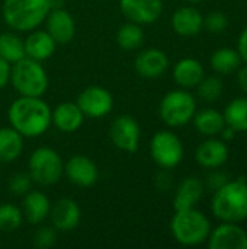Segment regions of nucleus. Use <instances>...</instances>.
Segmentation results:
<instances>
[{"label":"nucleus","instance_id":"obj_1","mask_svg":"<svg viewBox=\"0 0 247 249\" xmlns=\"http://www.w3.org/2000/svg\"><path fill=\"white\" fill-rule=\"evenodd\" d=\"M9 125L23 139L41 137L51 127V107L42 98H16L7 109Z\"/></svg>","mask_w":247,"mask_h":249},{"label":"nucleus","instance_id":"obj_2","mask_svg":"<svg viewBox=\"0 0 247 249\" xmlns=\"http://www.w3.org/2000/svg\"><path fill=\"white\" fill-rule=\"evenodd\" d=\"M211 212L215 219L242 223L247 219V181L243 178L227 181L213 194Z\"/></svg>","mask_w":247,"mask_h":249},{"label":"nucleus","instance_id":"obj_3","mask_svg":"<svg viewBox=\"0 0 247 249\" xmlns=\"http://www.w3.org/2000/svg\"><path fill=\"white\" fill-rule=\"evenodd\" d=\"M51 10L49 0H3L4 23L16 32H31L39 28Z\"/></svg>","mask_w":247,"mask_h":249},{"label":"nucleus","instance_id":"obj_4","mask_svg":"<svg viewBox=\"0 0 247 249\" xmlns=\"http://www.w3.org/2000/svg\"><path fill=\"white\" fill-rule=\"evenodd\" d=\"M211 232L208 217L194 209L175 212L170 220V233L173 239L183 247H198L204 244Z\"/></svg>","mask_w":247,"mask_h":249},{"label":"nucleus","instance_id":"obj_5","mask_svg":"<svg viewBox=\"0 0 247 249\" xmlns=\"http://www.w3.org/2000/svg\"><path fill=\"white\" fill-rule=\"evenodd\" d=\"M10 83L20 96L42 98L49 86V79L41 61L29 57L12 64Z\"/></svg>","mask_w":247,"mask_h":249},{"label":"nucleus","instance_id":"obj_6","mask_svg":"<svg viewBox=\"0 0 247 249\" xmlns=\"http://www.w3.org/2000/svg\"><path fill=\"white\" fill-rule=\"evenodd\" d=\"M197 112V99L188 89H173L167 92L159 105L162 121L170 128H179L189 124Z\"/></svg>","mask_w":247,"mask_h":249},{"label":"nucleus","instance_id":"obj_7","mask_svg":"<svg viewBox=\"0 0 247 249\" xmlns=\"http://www.w3.org/2000/svg\"><path fill=\"white\" fill-rule=\"evenodd\" d=\"M28 174L33 184L39 187H52L64 175V160L60 153L51 147L35 149L28 160Z\"/></svg>","mask_w":247,"mask_h":249},{"label":"nucleus","instance_id":"obj_8","mask_svg":"<svg viewBox=\"0 0 247 249\" xmlns=\"http://www.w3.org/2000/svg\"><path fill=\"white\" fill-rule=\"evenodd\" d=\"M183 143L179 136L170 130L157 131L150 142V156L162 169H173L183 159Z\"/></svg>","mask_w":247,"mask_h":249},{"label":"nucleus","instance_id":"obj_9","mask_svg":"<svg viewBox=\"0 0 247 249\" xmlns=\"http://www.w3.org/2000/svg\"><path fill=\"white\" fill-rule=\"evenodd\" d=\"M109 137L114 146L121 152L135 153L140 147L141 127L134 117L122 114L111 123Z\"/></svg>","mask_w":247,"mask_h":249},{"label":"nucleus","instance_id":"obj_10","mask_svg":"<svg viewBox=\"0 0 247 249\" xmlns=\"http://www.w3.org/2000/svg\"><path fill=\"white\" fill-rule=\"evenodd\" d=\"M76 104L89 118H102L106 117L114 108V96L112 93L99 85H92L84 88L79 96Z\"/></svg>","mask_w":247,"mask_h":249},{"label":"nucleus","instance_id":"obj_11","mask_svg":"<svg viewBox=\"0 0 247 249\" xmlns=\"http://www.w3.org/2000/svg\"><path fill=\"white\" fill-rule=\"evenodd\" d=\"M64 175L76 187L89 188L99 179L98 165L84 155H74L64 162Z\"/></svg>","mask_w":247,"mask_h":249},{"label":"nucleus","instance_id":"obj_12","mask_svg":"<svg viewBox=\"0 0 247 249\" xmlns=\"http://www.w3.org/2000/svg\"><path fill=\"white\" fill-rule=\"evenodd\" d=\"M119 9L127 20L144 26L160 19L163 0H119Z\"/></svg>","mask_w":247,"mask_h":249},{"label":"nucleus","instance_id":"obj_13","mask_svg":"<svg viewBox=\"0 0 247 249\" xmlns=\"http://www.w3.org/2000/svg\"><path fill=\"white\" fill-rule=\"evenodd\" d=\"M207 241L210 249H247V232L239 223L223 222L211 229Z\"/></svg>","mask_w":247,"mask_h":249},{"label":"nucleus","instance_id":"obj_14","mask_svg":"<svg viewBox=\"0 0 247 249\" xmlns=\"http://www.w3.org/2000/svg\"><path fill=\"white\" fill-rule=\"evenodd\" d=\"M48 219L57 232H71L82 220V210L73 198L63 197L51 204Z\"/></svg>","mask_w":247,"mask_h":249},{"label":"nucleus","instance_id":"obj_15","mask_svg":"<svg viewBox=\"0 0 247 249\" xmlns=\"http://www.w3.org/2000/svg\"><path fill=\"white\" fill-rule=\"evenodd\" d=\"M170 66L167 54L160 48H146L140 51L134 60V69L144 79L162 77Z\"/></svg>","mask_w":247,"mask_h":249},{"label":"nucleus","instance_id":"obj_16","mask_svg":"<svg viewBox=\"0 0 247 249\" xmlns=\"http://www.w3.org/2000/svg\"><path fill=\"white\" fill-rule=\"evenodd\" d=\"M45 31L60 45H66L73 41L76 35V20L73 15L64 7L51 9L44 20Z\"/></svg>","mask_w":247,"mask_h":249},{"label":"nucleus","instance_id":"obj_17","mask_svg":"<svg viewBox=\"0 0 247 249\" xmlns=\"http://www.w3.org/2000/svg\"><path fill=\"white\" fill-rule=\"evenodd\" d=\"M230 156L229 146L224 140L210 137L208 140L202 142L195 152V159L199 166L205 169H218L221 168Z\"/></svg>","mask_w":247,"mask_h":249},{"label":"nucleus","instance_id":"obj_18","mask_svg":"<svg viewBox=\"0 0 247 249\" xmlns=\"http://www.w3.org/2000/svg\"><path fill=\"white\" fill-rule=\"evenodd\" d=\"M170 25L179 36H195L204 28V15L194 6H182L173 12Z\"/></svg>","mask_w":247,"mask_h":249},{"label":"nucleus","instance_id":"obj_19","mask_svg":"<svg viewBox=\"0 0 247 249\" xmlns=\"http://www.w3.org/2000/svg\"><path fill=\"white\" fill-rule=\"evenodd\" d=\"M84 123V114L76 102H61L51 108V125L61 133H74Z\"/></svg>","mask_w":247,"mask_h":249},{"label":"nucleus","instance_id":"obj_20","mask_svg":"<svg viewBox=\"0 0 247 249\" xmlns=\"http://www.w3.org/2000/svg\"><path fill=\"white\" fill-rule=\"evenodd\" d=\"M23 42H25L26 57L41 63L51 58L58 45L45 29H38V28L28 32V36L23 38Z\"/></svg>","mask_w":247,"mask_h":249},{"label":"nucleus","instance_id":"obj_21","mask_svg":"<svg viewBox=\"0 0 247 249\" xmlns=\"http://www.w3.org/2000/svg\"><path fill=\"white\" fill-rule=\"evenodd\" d=\"M22 213L28 223L31 225H41L44 223L51 210V201L48 196L42 191L31 190L22 197Z\"/></svg>","mask_w":247,"mask_h":249},{"label":"nucleus","instance_id":"obj_22","mask_svg":"<svg viewBox=\"0 0 247 249\" xmlns=\"http://www.w3.org/2000/svg\"><path fill=\"white\" fill-rule=\"evenodd\" d=\"M175 83L182 89H194L204 79L205 70L199 60L194 57L181 58L172 70Z\"/></svg>","mask_w":247,"mask_h":249},{"label":"nucleus","instance_id":"obj_23","mask_svg":"<svg viewBox=\"0 0 247 249\" xmlns=\"http://www.w3.org/2000/svg\"><path fill=\"white\" fill-rule=\"evenodd\" d=\"M204 191H205V185L197 177H186L185 179H182L173 197L175 212L194 209L201 201Z\"/></svg>","mask_w":247,"mask_h":249},{"label":"nucleus","instance_id":"obj_24","mask_svg":"<svg viewBox=\"0 0 247 249\" xmlns=\"http://www.w3.org/2000/svg\"><path fill=\"white\" fill-rule=\"evenodd\" d=\"M23 152V136L13 127H0V163H10L19 159Z\"/></svg>","mask_w":247,"mask_h":249},{"label":"nucleus","instance_id":"obj_25","mask_svg":"<svg viewBox=\"0 0 247 249\" xmlns=\"http://www.w3.org/2000/svg\"><path fill=\"white\" fill-rule=\"evenodd\" d=\"M192 121L197 131L205 137H215L226 127L223 114L214 108H205L199 112H195Z\"/></svg>","mask_w":247,"mask_h":249},{"label":"nucleus","instance_id":"obj_26","mask_svg":"<svg viewBox=\"0 0 247 249\" xmlns=\"http://www.w3.org/2000/svg\"><path fill=\"white\" fill-rule=\"evenodd\" d=\"M0 57L10 64L26 57L23 38L16 31H6L0 34Z\"/></svg>","mask_w":247,"mask_h":249},{"label":"nucleus","instance_id":"obj_27","mask_svg":"<svg viewBox=\"0 0 247 249\" xmlns=\"http://www.w3.org/2000/svg\"><path fill=\"white\" fill-rule=\"evenodd\" d=\"M144 36L141 25L127 20L116 32V44L124 51H137L144 44Z\"/></svg>","mask_w":247,"mask_h":249},{"label":"nucleus","instance_id":"obj_28","mask_svg":"<svg viewBox=\"0 0 247 249\" xmlns=\"http://www.w3.org/2000/svg\"><path fill=\"white\" fill-rule=\"evenodd\" d=\"M210 63H211V67L215 73L230 74V73H234L240 67L242 58H240L237 50L223 47V48H218L213 53Z\"/></svg>","mask_w":247,"mask_h":249},{"label":"nucleus","instance_id":"obj_29","mask_svg":"<svg viewBox=\"0 0 247 249\" xmlns=\"http://www.w3.org/2000/svg\"><path fill=\"white\" fill-rule=\"evenodd\" d=\"M226 125L236 133H247V98L233 99L223 112Z\"/></svg>","mask_w":247,"mask_h":249},{"label":"nucleus","instance_id":"obj_30","mask_svg":"<svg viewBox=\"0 0 247 249\" xmlns=\"http://www.w3.org/2000/svg\"><path fill=\"white\" fill-rule=\"evenodd\" d=\"M25 217L22 209L15 206L13 203H1L0 204V232H13L17 231Z\"/></svg>","mask_w":247,"mask_h":249},{"label":"nucleus","instance_id":"obj_31","mask_svg":"<svg viewBox=\"0 0 247 249\" xmlns=\"http://www.w3.org/2000/svg\"><path fill=\"white\" fill-rule=\"evenodd\" d=\"M198 96L205 102H215L223 95V80L218 76H204V79L198 83Z\"/></svg>","mask_w":247,"mask_h":249},{"label":"nucleus","instance_id":"obj_32","mask_svg":"<svg viewBox=\"0 0 247 249\" xmlns=\"http://www.w3.org/2000/svg\"><path fill=\"white\" fill-rule=\"evenodd\" d=\"M58 233L54 226H39L32 235V245L38 249H49L57 244Z\"/></svg>","mask_w":247,"mask_h":249},{"label":"nucleus","instance_id":"obj_33","mask_svg":"<svg viewBox=\"0 0 247 249\" xmlns=\"http://www.w3.org/2000/svg\"><path fill=\"white\" fill-rule=\"evenodd\" d=\"M32 185H33V181L28 172H17L12 175L7 181L9 191L16 197H23L26 193L32 190Z\"/></svg>","mask_w":247,"mask_h":249},{"label":"nucleus","instance_id":"obj_34","mask_svg":"<svg viewBox=\"0 0 247 249\" xmlns=\"http://www.w3.org/2000/svg\"><path fill=\"white\" fill-rule=\"evenodd\" d=\"M227 26H229V18L226 13L220 10L210 12L204 18V28H207V31L213 34H221L227 29Z\"/></svg>","mask_w":247,"mask_h":249},{"label":"nucleus","instance_id":"obj_35","mask_svg":"<svg viewBox=\"0 0 247 249\" xmlns=\"http://www.w3.org/2000/svg\"><path fill=\"white\" fill-rule=\"evenodd\" d=\"M229 181V177L224 172H220L218 169H214V172L207 178V182L204 185H207L213 193L217 191L220 187H223L226 182Z\"/></svg>","mask_w":247,"mask_h":249},{"label":"nucleus","instance_id":"obj_36","mask_svg":"<svg viewBox=\"0 0 247 249\" xmlns=\"http://www.w3.org/2000/svg\"><path fill=\"white\" fill-rule=\"evenodd\" d=\"M10 71H12V64L0 57V90L10 83Z\"/></svg>","mask_w":247,"mask_h":249},{"label":"nucleus","instance_id":"obj_37","mask_svg":"<svg viewBox=\"0 0 247 249\" xmlns=\"http://www.w3.org/2000/svg\"><path fill=\"white\" fill-rule=\"evenodd\" d=\"M237 53L242 58V61H245L247 64V26L240 32L239 35V41H237Z\"/></svg>","mask_w":247,"mask_h":249},{"label":"nucleus","instance_id":"obj_38","mask_svg":"<svg viewBox=\"0 0 247 249\" xmlns=\"http://www.w3.org/2000/svg\"><path fill=\"white\" fill-rule=\"evenodd\" d=\"M237 83L240 89L247 95V64L237 69Z\"/></svg>","mask_w":247,"mask_h":249},{"label":"nucleus","instance_id":"obj_39","mask_svg":"<svg viewBox=\"0 0 247 249\" xmlns=\"http://www.w3.org/2000/svg\"><path fill=\"white\" fill-rule=\"evenodd\" d=\"M220 134H221V137H223L221 140H224V142H230V140H233V139H234V136H236V131H234L231 127L226 125Z\"/></svg>","mask_w":247,"mask_h":249},{"label":"nucleus","instance_id":"obj_40","mask_svg":"<svg viewBox=\"0 0 247 249\" xmlns=\"http://www.w3.org/2000/svg\"><path fill=\"white\" fill-rule=\"evenodd\" d=\"M49 6H51V9L64 7V0H49Z\"/></svg>","mask_w":247,"mask_h":249},{"label":"nucleus","instance_id":"obj_41","mask_svg":"<svg viewBox=\"0 0 247 249\" xmlns=\"http://www.w3.org/2000/svg\"><path fill=\"white\" fill-rule=\"evenodd\" d=\"M185 1H188V3H191V4H197V3H201V1H204V0H185Z\"/></svg>","mask_w":247,"mask_h":249},{"label":"nucleus","instance_id":"obj_42","mask_svg":"<svg viewBox=\"0 0 247 249\" xmlns=\"http://www.w3.org/2000/svg\"><path fill=\"white\" fill-rule=\"evenodd\" d=\"M0 245H1V241H0Z\"/></svg>","mask_w":247,"mask_h":249}]
</instances>
